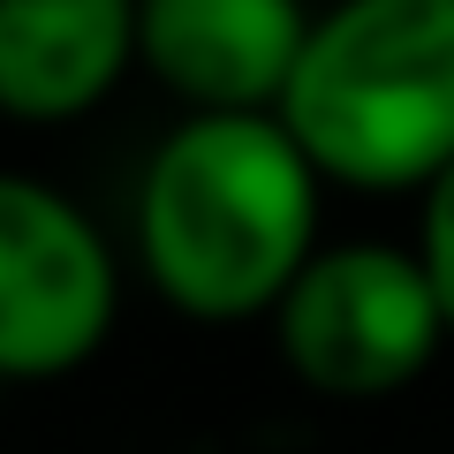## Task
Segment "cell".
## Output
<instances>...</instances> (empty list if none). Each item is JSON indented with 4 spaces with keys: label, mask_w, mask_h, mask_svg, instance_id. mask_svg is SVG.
Returning a JSON list of instances; mask_svg holds the SVG:
<instances>
[{
    "label": "cell",
    "mask_w": 454,
    "mask_h": 454,
    "mask_svg": "<svg viewBox=\"0 0 454 454\" xmlns=\"http://www.w3.org/2000/svg\"><path fill=\"white\" fill-rule=\"evenodd\" d=\"M318 167L280 114H190L137 182V258L197 325L273 318L318 258Z\"/></svg>",
    "instance_id": "obj_1"
},
{
    "label": "cell",
    "mask_w": 454,
    "mask_h": 454,
    "mask_svg": "<svg viewBox=\"0 0 454 454\" xmlns=\"http://www.w3.org/2000/svg\"><path fill=\"white\" fill-rule=\"evenodd\" d=\"M280 121L325 182L432 190L454 167V0H333L310 16Z\"/></svg>",
    "instance_id": "obj_2"
},
{
    "label": "cell",
    "mask_w": 454,
    "mask_h": 454,
    "mask_svg": "<svg viewBox=\"0 0 454 454\" xmlns=\"http://www.w3.org/2000/svg\"><path fill=\"white\" fill-rule=\"evenodd\" d=\"M280 356L325 402H387L417 387L447 348V310L417 250L333 243L295 273L273 310Z\"/></svg>",
    "instance_id": "obj_3"
},
{
    "label": "cell",
    "mask_w": 454,
    "mask_h": 454,
    "mask_svg": "<svg viewBox=\"0 0 454 454\" xmlns=\"http://www.w3.org/2000/svg\"><path fill=\"white\" fill-rule=\"evenodd\" d=\"M121 265L76 197L0 175V387H53L106 348Z\"/></svg>",
    "instance_id": "obj_4"
},
{
    "label": "cell",
    "mask_w": 454,
    "mask_h": 454,
    "mask_svg": "<svg viewBox=\"0 0 454 454\" xmlns=\"http://www.w3.org/2000/svg\"><path fill=\"white\" fill-rule=\"evenodd\" d=\"M303 38V0H137V68L190 114H280Z\"/></svg>",
    "instance_id": "obj_5"
},
{
    "label": "cell",
    "mask_w": 454,
    "mask_h": 454,
    "mask_svg": "<svg viewBox=\"0 0 454 454\" xmlns=\"http://www.w3.org/2000/svg\"><path fill=\"white\" fill-rule=\"evenodd\" d=\"M129 68L137 0H0V121H83Z\"/></svg>",
    "instance_id": "obj_6"
},
{
    "label": "cell",
    "mask_w": 454,
    "mask_h": 454,
    "mask_svg": "<svg viewBox=\"0 0 454 454\" xmlns=\"http://www.w3.org/2000/svg\"><path fill=\"white\" fill-rule=\"evenodd\" d=\"M417 258H424V273H432V295H439V310H447V340H454V167L424 190Z\"/></svg>",
    "instance_id": "obj_7"
}]
</instances>
